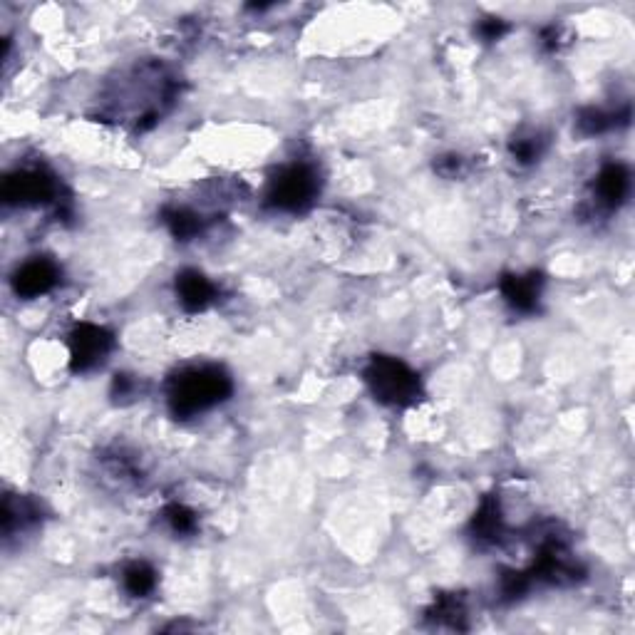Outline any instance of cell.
<instances>
[{"label": "cell", "mask_w": 635, "mask_h": 635, "mask_svg": "<svg viewBox=\"0 0 635 635\" xmlns=\"http://www.w3.org/2000/svg\"><path fill=\"white\" fill-rule=\"evenodd\" d=\"M164 224L169 226L174 239L189 241L194 239L196 234H201L204 221H201L199 214H194V211L189 209H167L164 211Z\"/></svg>", "instance_id": "12"}, {"label": "cell", "mask_w": 635, "mask_h": 635, "mask_svg": "<svg viewBox=\"0 0 635 635\" xmlns=\"http://www.w3.org/2000/svg\"><path fill=\"white\" fill-rule=\"evenodd\" d=\"M231 390H234L231 378L216 365L187 368L169 382V410L179 420H189V417L221 405L231 395Z\"/></svg>", "instance_id": "1"}, {"label": "cell", "mask_w": 635, "mask_h": 635, "mask_svg": "<svg viewBox=\"0 0 635 635\" xmlns=\"http://www.w3.org/2000/svg\"><path fill=\"white\" fill-rule=\"evenodd\" d=\"M502 296L514 311L531 313L539 303L541 296V276L539 273H526V276H504Z\"/></svg>", "instance_id": "9"}, {"label": "cell", "mask_w": 635, "mask_h": 635, "mask_svg": "<svg viewBox=\"0 0 635 635\" xmlns=\"http://www.w3.org/2000/svg\"><path fill=\"white\" fill-rule=\"evenodd\" d=\"M122 583H125V591L129 596L147 598L157 588V571L149 564H144V561H137V564L127 566L125 573H122Z\"/></svg>", "instance_id": "11"}, {"label": "cell", "mask_w": 635, "mask_h": 635, "mask_svg": "<svg viewBox=\"0 0 635 635\" xmlns=\"http://www.w3.org/2000/svg\"><path fill=\"white\" fill-rule=\"evenodd\" d=\"M60 281L58 263L50 258H30L13 273V291L20 298H38L53 291Z\"/></svg>", "instance_id": "6"}, {"label": "cell", "mask_w": 635, "mask_h": 635, "mask_svg": "<svg viewBox=\"0 0 635 635\" xmlns=\"http://www.w3.org/2000/svg\"><path fill=\"white\" fill-rule=\"evenodd\" d=\"M365 382H368L375 400L392 407L412 405L422 395L420 375L412 368H407L402 360L385 358V355L370 360V365L365 368Z\"/></svg>", "instance_id": "2"}, {"label": "cell", "mask_w": 635, "mask_h": 635, "mask_svg": "<svg viewBox=\"0 0 635 635\" xmlns=\"http://www.w3.org/2000/svg\"><path fill=\"white\" fill-rule=\"evenodd\" d=\"M504 529V516L502 507H499V499L489 497L484 499L482 507H479L477 514H474L472 521V534L477 541H484V544H494L499 541Z\"/></svg>", "instance_id": "10"}, {"label": "cell", "mask_w": 635, "mask_h": 635, "mask_svg": "<svg viewBox=\"0 0 635 635\" xmlns=\"http://www.w3.org/2000/svg\"><path fill=\"white\" fill-rule=\"evenodd\" d=\"M58 196V182L45 169H20L3 182L5 204H48Z\"/></svg>", "instance_id": "5"}, {"label": "cell", "mask_w": 635, "mask_h": 635, "mask_svg": "<svg viewBox=\"0 0 635 635\" xmlns=\"http://www.w3.org/2000/svg\"><path fill=\"white\" fill-rule=\"evenodd\" d=\"M618 125V115H606L601 110H583L581 117H578V129L588 137L593 134H603L608 129H613Z\"/></svg>", "instance_id": "13"}, {"label": "cell", "mask_w": 635, "mask_h": 635, "mask_svg": "<svg viewBox=\"0 0 635 635\" xmlns=\"http://www.w3.org/2000/svg\"><path fill=\"white\" fill-rule=\"evenodd\" d=\"M318 191L320 182L316 169L308 164H291L271 179L266 201L278 211H303L316 201Z\"/></svg>", "instance_id": "3"}, {"label": "cell", "mask_w": 635, "mask_h": 635, "mask_svg": "<svg viewBox=\"0 0 635 635\" xmlns=\"http://www.w3.org/2000/svg\"><path fill=\"white\" fill-rule=\"evenodd\" d=\"M164 516H167L169 526L177 534H191L196 529V514L189 507H184V504H169L164 509Z\"/></svg>", "instance_id": "15"}, {"label": "cell", "mask_w": 635, "mask_h": 635, "mask_svg": "<svg viewBox=\"0 0 635 635\" xmlns=\"http://www.w3.org/2000/svg\"><path fill=\"white\" fill-rule=\"evenodd\" d=\"M115 338L110 330L95 323L77 325L70 333V365L75 373H85L110 355Z\"/></svg>", "instance_id": "4"}, {"label": "cell", "mask_w": 635, "mask_h": 635, "mask_svg": "<svg viewBox=\"0 0 635 635\" xmlns=\"http://www.w3.org/2000/svg\"><path fill=\"white\" fill-rule=\"evenodd\" d=\"M631 194V172L623 164L613 162L598 172L596 179V199L606 209H618Z\"/></svg>", "instance_id": "8"}, {"label": "cell", "mask_w": 635, "mask_h": 635, "mask_svg": "<svg viewBox=\"0 0 635 635\" xmlns=\"http://www.w3.org/2000/svg\"><path fill=\"white\" fill-rule=\"evenodd\" d=\"M432 618L437 623H449V626L459 628V621L464 618V606L457 596H442L437 598L435 608H432Z\"/></svg>", "instance_id": "14"}, {"label": "cell", "mask_w": 635, "mask_h": 635, "mask_svg": "<svg viewBox=\"0 0 635 635\" xmlns=\"http://www.w3.org/2000/svg\"><path fill=\"white\" fill-rule=\"evenodd\" d=\"M511 154L524 164L534 162V159L541 154V139L534 137V134H531V137L514 139V142H511Z\"/></svg>", "instance_id": "16"}, {"label": "cell", "mask_w": 635, "mask_h": 635, "mask_svg": "<svg viewBox=\"0 0 635 635\" xmlns=\"http://www.w3.org/2000/svg\"><path fill=\"white\" fill-rule=\"evenodd\" d=\"M504 33H507V23L499 18H489L479 25V35H482L484 40H499Z\"/></svg>", "instance_id": "17"}, {"label": "cell", "mask_w": 635, "mask_h": 635, "mask_svg": "<svg viewBox=\"0 0 635 635\" xmlns=\"http://www.w3.org/2000/svg\"><path fill=\"white\" fill-rule=\"evenodd\" d=\"M216 296V286L196 268H187L177 276V298L187 313H201L211 306Z\"/></svg>", "instance_id": "7"}]
</instances>
